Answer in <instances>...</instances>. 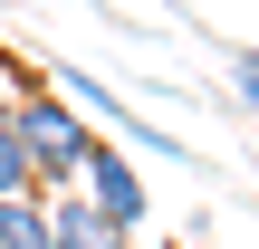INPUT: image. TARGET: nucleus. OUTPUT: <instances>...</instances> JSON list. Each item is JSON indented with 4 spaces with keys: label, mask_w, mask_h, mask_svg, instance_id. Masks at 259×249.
I'll return each instance as SVG.
<instances>
[{
    "label": "nucleus",
    "mask_w": 259,
    "mask_h": 249,
    "mask_svg": "<svg viewBox=\"0 0 259 249\" xmlns=\"http://www.w3.org/2000/svg\"><path fill=\"white\" fill-rule=\"evenodd\" d=\"M0 202H38V163H29V144H19L10 115H0Z\"/></svg>",
    "instance_id": "5"
},
{
    "label": "nucleus",
    "mask_w": 259,
    "mask_h": 249,
    "mask_svg": "<svg viewBox=\"0 0 259 249\" xmlns=\"http://www.w3.org/2000/svg\"><path fill=\"white\" fill-rule=\"evenodd\" d=\"M77 192H87V202H96V211H106L125 240L154 221V192H144V173H135V154H125L115 134H96V144H87V163H77Z\"/></svg>",
    "instance_id": "3"
},
{
    "label": "nucleus",
    "mask_w": 259,
    "mask_h": 249,
    "mask_svg": "<svg viewBox=\"0 0 259 249\" xmlns=\"http://www.w3.org/2000/svg\"><path fill=\"white\" fill-rule=\"evenodd\" d=\"M19 86H29V58H19V48H0V115H10V96H19Z\"/></svg>",
    "instance_id": "8"
},
{
    "label": "nucleus",
    "mask_w": 259,
    "mask_h": 249,
    "mask_svg": "<svg viewBox=\"0 0 259 249\" xmlns=\"http://www.w3.org/2000/svg\"><path fill=\"white\" fill-rule=\"evenodd\" d=\"M58 96H67V106H77L87 125H106L115 144H135V154H163V163H202V154H192L183 134L144 125V115H135V96H115V86H106V77H87V67H67V77H58Z\"/></svg>",
    "instance_id": "2"
},
{
    "label": "nucleus",
    "mask_w": 259,
    "mask_h": 249,
    "mask_svg": "<svg viewBox=\"0 0 259 249\" xmlns=\"http://www.w3.org/2000/svg\"><path fill=\"white\" fill-rule=\"evenodd\" d=\"M48 249H135V240H125V230L67 182V192H48Z\"/></svg>",
    "instance_id": "4"
},
{
    "label": "nucleus",
    "mask_w": 259,
    "mask_h": 249,
    "mask_svg": "<svg viewBox=\"0 0 259 249\" xmlns=\"http://www.w3.org/2000/svg\"><path fill=\"white\" fill-rule=\"evenodd\" d=\"M231 96L259 115V48H231Z\"/></svg>",
    "instance_id": "7"
},
{
    "label": "nucleus",
    "mask_w": 259,
    "mask_h": 249,
    "mask_svg": "<svg viewBox=\"0 0 259 249\" xmlns=\"http://www.w3.org/2000/svg\"><path fill=\"white\" fill-rule=\"evenodd\" d=\"M10 125H19V144H29V163H38V192H67L77 182V163H87V144H96V125L29 67V86L10 96Z\"/></svg>",
    "instance_id": "1"
},
{
    "label": "nucleus",
    "mask_w": 259,
    "mask_h": 249,
    "mask_svg": "<svg viewBox=\"0 0 259 249\" xmlns=\"http://www.w3.org/2000/svg\"><path fill=\"white\" fill-rule=\"evenodd\" d=\"M0 249H48V192L38 202H0Z\"/></svg>",
    "instance_id": "6"
}]
</instances>
